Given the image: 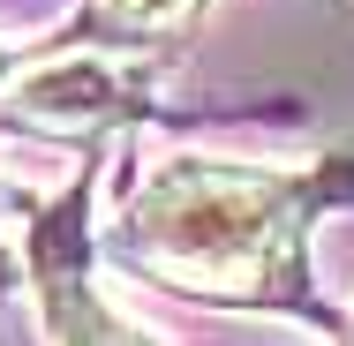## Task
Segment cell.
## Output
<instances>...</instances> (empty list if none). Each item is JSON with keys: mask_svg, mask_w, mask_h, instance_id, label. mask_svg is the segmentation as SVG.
I'll use <instances>...</instances> for the list:
<instances>
[{"mask_svg": "<svg viewBox=\"0 0 354 346\" xmlns=\"http://www.w3.org/2000/svg\"><path fill=\"white\" fill-rule=\"evenodd\" d=\"M53 346H143L121 316H106L91 294H61L53 301Z\"/></svg>", "mask_w": 354, "mask_h": 346, "instance_id": "3957f363", "label": "cell"}, {"mask_svg": "<svg viewBox=\"0 0 354 346\" xmlns=\"http://www.w3.org/2000/svg\"><path fill=\"white\" fill-rule=\"evenodd\" d=\"M0 75H8V61H0Z\"/></svg>", "mask_w": 354, "mask_h": 346, "instance_id": "5b68a950", "label": "cell"}, {"mask_svg": "<svg viewBox=\"0 0 354 346\" xmlns=\"http://www.w3.org/2000/svg\"><path fill=\"white\" fill-rule=\"evenodd\" d=\"M204 0H106V23L113 30H174V23H189Z\"/></svg>", "mask_w": 354, "mask_h": 346, "instance_id": "277c9868", "label": "cell"}, {"mask_svg": "<svg viewBox=\"0 0 354 346\" xmlns=\"http://www.w3.org/2000/svg\"><path fill=\"white\" fill-rule=\"evenodd\" d=\"M121 249L166 286L257 301L294 249V189L279 173L218 166V158H166L143 173L121 218Z\"/></svg>", "mask_w": 354, "mask_h": 346, "instance_id": "6da1fadb", "label": "cell"}, {"mask_svg": "<svg viewBox=\"0 0 354 346\" xmlns=\"http://www.w3.org/2000/svg\"><path fill=\"white\" fill-rule=\"evenodd\" d=\"M129 106H136V75L121 68L113 53H61V61H46V68L8 83V113L30 121V128H46V136L106 128Z\"/></svg>", "mask_w": 354, "mask_h": 346, "instance_id": "7a4b0ae2", "label": "cell"}]
</instances>
